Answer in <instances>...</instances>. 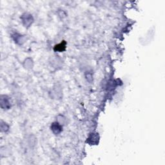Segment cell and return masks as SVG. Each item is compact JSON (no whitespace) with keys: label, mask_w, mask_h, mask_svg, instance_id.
Returning a JSON list of instances; mask_svg holds the SVG:
<instances>
[{"label":"cell","mask_w":165,"mask_h":165,"mask_svg":"<svg viewBox=\"0 0 165 165\" xmlns=\"http://www.w3.org/2000/svg\"><path fill=\"white\" fill-rule=\"evenodd\" d=\"M12 39L14 40V42L20 45H22L23 43H25L26 41V37L25 36H23L21 34L15 33L12 35Z\"/></svg>","instance_id":"5"},{"label":"cell","mask_w":165,"mask_h":165,"mask_svg":"<svg viewBox=\"0 0 165 165\" xmlns=\"http://www.w3.org/2000/svg\"><path fill=\"white\" fill-rule=\"evenodd\" d=\"M99 135L98 133L93 132L87 138L86 143L90 145H97L99 143Z\"/></svg>","instance_id":"4"},{"label":"cell","mask_w":165,"mask_h":165,"mask_svg":"<svg viewBox=\"0 0 165 165\" xmlns=\"http://www.w3.org/2000/svg\"><path fill=\"white\" fill-rule=\"evenodd\" d=\"M58 122H59L60 124H61L62 125H63L65 124L66 123H67V117H65L64 115H59L58 116Z\"/></svg>","instance_id":"9"},{"label":"cell","mask_w":165,"mask_h":165,"mask_svg":"<svg viewBox=\"0 0 165 165\" xmlns=\"http://www.w3.org/2000/svg\"><path fill=\"white\" fill-rule=\"evenodd\" d=\"M0 128H1V131L2 132H7L9 130V125L7 123L1 121V124H0Z\"/></svg>","instance_id":"8"},{"label":"cell","mask_w":165,"mask_h":165,"mask_svg":"<svg viewBox=\"0 0 165 165\" xmlns=\"http://www.w3.org/2000/svg\"><path fill=\"white\" fill-rule=\"evenodd\" d=\"M66 48H67V42L65 41H62L61 43L54 46V50L55 52H63L66 50Z\"/></svg>","instance_id":"6"},{"label":"cell","mask_w":165,"mask_h":165,"mask_svg":"<svg viewBox=\"0 0 165 165\" xmlns=\"http://www.w3.org/2000/svg\"><path fill=\"white\" fill-rule=\"evenodd\" d=\"M63 125L60 124L57 121L53 122L50 125V130L55 135H59L63 132Z\"/></svg>","instance_id":"3"},{"label":"cell","mask_w":165,"mask_h":165,"mask_svg":"<svg viewBox=\"0 0 165 165\" xmlns=\"http://www.w3.org/2000/svg\"><path fill=\"white\" fill-rule=\"evenodd\" d=\"M23 66L27 69H31L33 68L34 66V62L31 58H27L24 62H23Z\"/></svg>","instance_id":"7"},{"label":"cell","mask_w":165,"mask_h":165,"mask_svg":"<svg viewBox=\"0 0 165 165\" xmlns=\"http://www.w3.org/2000/svg\"><path fill=\"white\" fill-rule=\"evenodd\" d=\"M0 105H1V108L4 111L9 110L12 107L11 98L7 95H2L0 98Z\"/></svg>","instance_id":"2"},{"label":"cell","mask_w":165,"mask_h":165,"mask_svg":"<svg viewBox=\"0 0 165 165\" xmlns=\"http://www.w3.org/2000/svg\"><path fill=\"white\" fill-rule=\"evenodd\" d=\"M20 19L22 22L23 25L27 28H28L31 25H32L34 22V18L33 16V15L27 12L23 13L21 15Z\"/></svg>","instance_id":"1"}]
</instances>
